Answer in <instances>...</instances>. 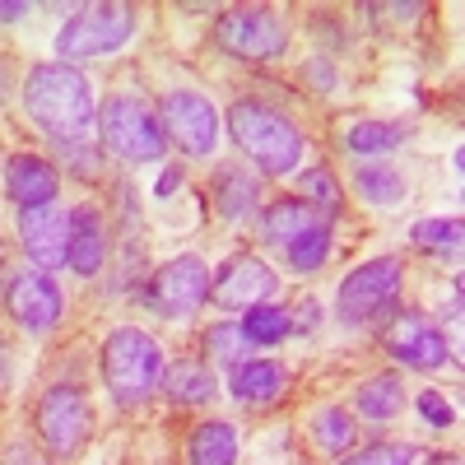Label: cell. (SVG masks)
I'll return each mask as SVG.
<instances>
[{"mask_svg": "<svg viewBox=\"0 0 465 465\" xmlns=\"http://www.w3.org/2000/svg\"><path fill=\"white\" fill-rule=\"evenodd\" d=\"M24 107L33 116V126L52 144H65V149H80L89 140V131L98 126L94 84L65 61H43V65L28 70Z\"/></svg>", "mask_w": 465, "mask_h": 465, "instance_id": "6da1fadb", "label": "cell"}, {"mask_svg": "<svg viewBox=\"0 0 465 465\" xmlns=\"http://www.w3.org/2000/svg\"><path fill=\"white\" fill-rule=\"evenodd\" d=\"M228 135H232V144H238L247 159H252L261 173H270V177L298 173L302 149H307L302 131L289 122L284 112L265 107V103H252V98H242V103L228 107Z\"/></svg>", "mask_w": 465, "mask_h": 465, "instance_id": "7a4b0ae2", "label": "cell"}, {"mask_svg": "<svg viewBox=\"0 0 465 465\" xmlns=\"http://www.w3.org/2000/svg\"><path fill=\"white\" fill-rule=\"evenodd\" d=\"M103 381L116 405H140L163 381V349L140 326H116L103 340Z\"/></svg>", "mask_w": 465, "mask_h": 465, "instance_id": "3957f363", "label": "cell"}, {"mask_svg": "<svg viewBox=\"0 0 465 465\" xmlns=\"http://www.w3.org/2000/svg\"><path fill=\"white\" fill-rule=\"evenodd\" d=\"M98 135L116 159H126V163H153V159H163V149H168L159 112L140 98H131V94H112L98 107Z\"/></svg>", "mask_w": 465, "mask_h": 465, "instance_id": "277c9868", "label": "cell"}, {"mask_svg": "<svg viewBox=\"0 0 465 465\" xmlns=\"http://www.w3.org/2000/svg\"><path fill=\"white\" fill-rule=\"evenodd\" d=\"M401 275L405 265L396 256H372L363 265H354L344 275L340 293H335V312L340 322L359 326V322H377L396 307V293H401Z\"/></svg>", "mask_w": 465, "mask_h": 465, "instance_id": "5b68a950", "label": "cell"}, {"mask_svg": "<svg viewBox=\"0 0 465 465\" xmlns=\"http://www.w3.org/2000/svg\"><path fill=\"white\" fill-rule=\"evenodd\" d=\"M135 33V15L126 5H89L74 19L61 24L56 33V56H65V65L74 61H94V56H107L126 43Z\"/></svg>", "mask_w": 465, "mask_h": 465, "instance_id": "8992f818", "label": "cell"}, {"mask_svg": "<svg viewBox=\"0 0 465 465\" xmlns=\"http://www.w3.org/2000/svg\"><path fill=\"white\" fill-rule=\"evenodd\" d=\"M159 126L186 159H205V153H214V144H219V112H214V103L205 94H191V89L163 94Z\"/></svg>", "mask_w": 465, "mask_h": 465, "instance_id": "52a82bcc", "label": "cell"}, {"mask_svg": "<svg viewBox=\"0 0 465 465\" xmlns=\"http://www.w3.org/2000/svg\"><path fill=\"white\" fill-rule=\"evenodd\" d=\"M210 298V270L201 256H173L168 265H159L144 284V302L159 317L182 322Z\"/></svg>", "mask_w": 465, "mask_h": 465, "instance_id": "ba28073f", "label": "cell"}, {"mask_svg": "<svg viewBox=\"0 0 465 465\" xmlns=\"http://www.w3.org/2000/svg\"><path fill=\"white\" fill-rule=\"evenodd\" d=\"M214 33H219L223 52H232L238 61H275V56H284V47H289L284 19H280L275 10H256V5L228 10Z\"/></svg>", "mask_w": 465, "mask_h": 465, "instance_id": "9c48e42d", "label": "cell"}, {"mask_svg": "<svg viewBox=\"0 0 465 465\" xmlns=\"http://www.w3.org/2000/svg\"><path fill=\"white\" fill-rule=\"evenodd\" d=\"M89 429H94V414H89V401L80 386H52L37 401V433H43V442L56 456H74L84 447Z\"/></svg>", "mask_w": 465, "mask_h": 465, "instance_id": "30bf717a", "label": "cell"}, {"mask_svg": "<svg viewBox=\"0 0 465 465\" xmlns=\"http://www.w3.org/2000/svg\"><path fill=\"white\" fill-rule=\"evenodd\" d=\"M5 302H10V317L33 335H47L65 312V298L47 270H24V275H15L5 289Z\"/></svg>", "mask_w": 465, "mask_h": 465, "instance_id": "8fae6325", "label": "cell"}, {"mask_svg": "<svg viewBox=\"0 0 465 465\" xmlns=\"http://www.w3.org/2000/svg\"><path fill=\"white\" fill-rule=\"evenodd\" d=\"M275 270H270L265 261L256 256H232L219 265V275L210 280V298L219 307H228V312H247V307H261L270 302V293H275Z\"/></svg>", "mask_w": 465, "mask_h": 465, "instance_id": "7c38bea8", "label": "cell"}, {"mask_svg": "<svg viewBox=\"0 0 465 465\" xmlns=\"http://www.w3.org/2000/svg\"><path fill=\"white\" fill-rule=\"evenodd\" d=\"M381 349L396 363H410V368H442L451 359L447 335L429 317H414V312H401L391 326L381 331Z\"/></svg>", "mask_w": 465, "mask_h": 465, "instance_id": "4fadbf2b", "label": "cell"}, {"mask_svg": "<svg viewBox=\"0 0 465 465\" xmlns=\"http://www.w3.org/2000/svg\"><path fill=\"white\" fill-rule=\"evenodd\" d=\"M19 242L37 270H56L70 256V214L56 205H24L19 210Z\"/></svg>", "mask_w": 465, "mask_h": 465, "instance_id": "5bb4252c", "label": "cell"}, {"mask_svg": "<svg viewBox=\"0 0 465 465\" xmlns=\"http://www.w3.org/2000/svg\"><path fill=\"white\" fill-rule=\"evenodd\" d=\"M5 191L19 210L24 205H52L56 191H61V177L47 159H37V153H15L10 168H5Z\"/></svg>", "mask_w": 465, "mask_h": 465, "instance_id": "9a60e30c", "label": "cell"}, {"mask_svg": "<svg viewBox=\"0 0 465 465\" xmlns=\"http://www.w3.org/2000/svg\"><path fill=\"white\" fill-rule=\"evenodd\" d=\"M107 261V223L94 205H80L70 210V256L65 265H74V275H98Z\"/></svg>", "mask_w": 465, "mask_h": 465, "instance_id": "2e32d148", "label": "cell"}, {"mask_svg": "<svg viewBox=\"0 0 465 465\" xmlns=\"http://www.w3.org/2000/svg\"><path fill=\"white\" fill-rule=\"evenodd\" d=\"M284 386H289V372L275 359H247L228 377V391L238 396L242 405H275L284 396Z\"/></svg>", "mask_w": 465, "mask_h": 465, "instance_id": "e0dca14e", "label": "cell"}, {"mask_svg": "<svg viewBox=\"0 0 465 465\" xmlns=\"http://www.w3.org/2000/svg\"><path fill=\"white\" fill-rule=\"evenodd\" d=\"M322 223H326V214H317L312 205H302L298 196H284V201H275L261 214V238L270 247H289V242L302 238V232H312Z\"/></svg>", "mask_w": 465, "mask_h": 465, "instance_id": "ac0fdd59", "label": "cell"}, {"mask_svg": "<svg viewBox=\"0 0 465 465\" xmlns=\"http://www.w3.org/2000/svg\"><path fill=\"white\" fill-rule=\"evenodd\" d=\"M256 201H261V182H256L252 173H242V168H223V173L214 177V210H219L228 223L247 219V214L256 210Z\"/></svg>", "mask_w": 465, "mask_h": 465, "instance_id": "d6986e66", "label": "cell"}, {"mask_svg": "<svg viewBox=\"0 0 465 465\" xmlns=\"http://www.w3.org/2000/svg\"><path fill=\"white\" fill-rule=\"evenodd\" d=\"M163 391H168V401L173 405H205L219 386H214V372L201 363V359H182V363H173L168 372H163Z\"/></svg>", "mask_w": 465, "mask_h": 465, "instance_id": "ffe728a7", "label": "cell"}, {"mask_svg": "<svg viewBox=\"0 0 465 465\" xmlns=\"http://www.w3.org/2000/svg\"><path fill=\"white\" fill-rule=\"evenodd\" d=\"M191 465H238V429L228 419H210L191 433Z\"/></svg>", "mask_w": 465, "mask_h": 465, "instance_id": "44dd1931", "label": "cell"}, {"mask_svg": "<svg viewBox=\"0 0 465 465\" xmlns=\"http://www.w3.org/2000/svg\"><path fill=\"white\" fill-rule=\"evenodd\" d=\"M354 410L363 414V419H396L401 410H405V386H401V377H391V372H377V377H368L359 391H354Z\"/></svg>", "mask_w": 465, "mask_h": 465, "instance_id": "7402d4cb", "label": "cell"}, {"mask_svg": "<svg viewBox=\"0 0 465 465\" xmlns=\"http://www.w3.org/2000/svg\"><path fill=\"white\" fill-rule=\"evenodd\" d=\"M354 191L368 205H377V210H396L405 201V177L396 168H372L368 163V168L354 173Z\"/></svg>", "mask_w": 465, "mask_h": 465, "instance_id": "603a6c76", "label": "cell"}, {"mask_svg": "<svg viewBox=\"0 0 465 465\" xmlns=\"http://www.w3.org/2000/svg\"><path fill=\"white\" fill-rule=\"evenodd\" d=\"M238 326L252 344H280L293 331V312L289 307H275V302H261V307H247V317Z\"/></svg>", "mask_w": 465, "mask_h": 465, "instance_id": "cb8c5ba5", "label": "cell"}, {"mask_svg": "<svg viewBox=\"0 0 465 465\" xmlns=\"http://www.w3.org/2000/svg\"><path fill=\"white\" fill-rule=\"evenodd\" d=\"M344 144L354 153H391L405 144V131L396 122H354L344 131Z\"/></svg>", "mask_w": 465, "mask_h": 465, "instance_id": "d4e9b609", "label": "cell"}, {"mask_svg": "<svg viewBox=\"0 0 465 465\" xmlns=\"http://www.w3.org/2000/svg\"><path fill=\"white\" fill-rule=\"evenodd\" d=\"M312 442H317L326 456L349 451V442H354V419H349L344 410H335V405L317 410V414H312Z\"/></svg>", "mask_w": 465, "mask_h": 465, "instance_id": "484cf974", "label": "cell"}, {"mask_svg": "<svg viewBox=\"0 0 465 465\" xmlns=\"http://www.w3.org/2000/svg\"><path fill=\"white\" fill-rule=\"evenodd\" d=\"M410 238L429 256H460V219H419Z\"/></svg>", "mask_w": 465, "mask_h": 465, "instance_id": "4316f807", "label": "cell"}, {"mask_svg": "<svg viewBox=\"0 0 465 465\" xmlns=\"http://www.w3.org/2000/svg\"><path fill=\"white\" fill-rule=\"evenodd\" d=\"M298 201L312 205L317 214H335L340 210V186H335V173L331 168H307L298 177Z\"/></svg>", "mask_w": 465, "mask_h": 465, "instance_id": "83f0119b", "label": "cell"}, {"mask_svg": "<svg viewBox=\"0 0 465 465\" xmlns=\"http://www.w3.org/2000/svg\"><path fill=\"white\" fill-rule=\"evenodd\" d=\"M247 349H252V340L242 335V326H232V322H219V326L205 331V354L219 359V363H232V368L247 363V359H242Z\"/></svg>", "mask_w": 465, "mask_h": 465, "instance_id": "f1b7e54d", "label": "cell"}, {"mask_svg": "<svg viewBox=\"0 0 465 465\" xmlns=\"http://www.w3.org/2000/svg\"><path fill=\"white\" fill-rule=\"evenodd\" d=\"M284 256H289L293 270H302V275H307V270H317V265L331 256V228L322 223V228H312V232H302L298 242L284 247Z\"/></svg>", "mask_w": 465, "mask_h": 465, "instance_id": "f546056e", "label": "cell"}, {"mask_svg": "<svg viewBox=\"0 0 465 465\" xmlns=\"http://www.w3.org/2000/svg\"><path fill=\"white\" fill-rule=\"evenodd\" d=\"M335 465H414V447L410 442H377V447H363Z\"/></svg>", "mask_w": 465, "mask_h": 465, "instance_id": "4dcf8cb0", "label": "cell"}, {"mask_svg": "<svg viewBox=\"0 0 465 465\" xmlns=\"http://www.w3.org/2000/svg\"><path fill=\"white\" fill-rule=\"evenodd\" d=\"M414 405H419V414L429 419L433 429H451V423H456V410H451L438 391H419V401H414Z\"/></svg>", "mask_w": 465, "mask_h": 465, "instance_id": "1f68e13d", "label": "cell"}, {"mask_svg": "<svg viewBox=\"0 0 465 465\" xmlns=\"http://www.w3.org/2000/svg\"><path fill=\"white\" fill-rule=\"evenodd\" d=\"M177 186H182V173H177V168H168V173L159 177V186H153V196H159V201H168Z\"/></svg>", "mask_w": 465, "mask_h": 465, "instance_id": "d6a6232c", "label": "cell"}, {"mask_svg": "<svg viewBox=\"0 0 465 465\" xmlns=\"http://www.w3.org/2000/svg\"><path fill=\"white\" fill-rule=\"evenodd\" d=\"M24 15H28L24 0H0V19H5V24H15V19H24Z\"/></svg>", "mask_w": 465, "mask_h": 465, "instance_id": "836d02e7", "label": "cell"}, {"mask_svg": "<svg viewBox=\"0 0 465 465\" xmlns=\"http://www.w3.org/2000/svg\"><path fill=\"white\" fill-rule=\"evenodd\" d=\"M317 317H322V307H317L312 298H307V302H302V331H312V326H317Z\"/></svg>", "mask_w": 465, "mask_h": 465, "instance_id": "e575fe53", "label": "cell"}, {"mask_svg": "<svg viewBox=\"0 0 465 465\" xmlns=\"http://www.w3.org/2000/svg\"><path fill=\"white\" fill-rule=\"evenodd\" d=\"M438 465H456V460H438Z\"/></svg>", "mask_w": 465, "mask_h": 465, "instance_id": "d590c367", "label": "cell"}]
</instances>
